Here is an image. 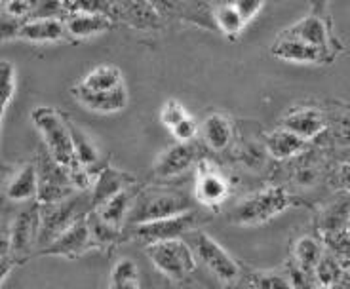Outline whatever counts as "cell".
Listing matches in <instances>:
<instances>
[{
	"mask_svg": "<svg viewBox=\"0 0 350 289\" xmlns=\"http://www.w3.org/2000/svg\"><path fill=\"white\" fill-rule=\"evenodd\" d=\"M31 120L40 133L44 143V149L48 154L69 171L70 179L75 187L82 193H90L94 187L96 176L80 166L77 154H75V145H72V135H70L69 116H65L53 107H36L31 113Z\"/></svg>",
	"mask_w": 350,
	"mask_h": 289,
	"instance_id": "6da1fadb",
	"label": "cell"
},
{
	"mask_svg": "<svg viewBox=\"0 0 350 289\" xmlns=\"http://www.w3.org/2000/svg\"><path fill=\"white\" fill-rule=\"evenodd\" d=\"M38 232H40V208L36 202L19 211L12 221L8 232H2V251H0L2 280L6 281L10 272L33 255V249L38 247Z\"/></svg>",
	"mask_w": 350,
	"mask_h": 289,
	"instance_id": "7a4b0ae2",
	"label": "cell"
},
{
	"mask_svg": "<svg viewBox=\"0 0 350 289\" xmlns=\"http://www.w3.org/2000/svg\"><path fill=\"white\" fill-rule=\"evenodd\" d=\"M301 202L288 193L280 184H271L267 189L247 194L228 213V221L237 227H259L276 219L289 208L299 206Z\"/></svg>",
	"mask_w": 350,
	"mask_h": 289,
	"instance_id": "3957f363",
	"label": "cell"
},
{
	"mask_svg": "<svg viewBox=\"0 0 350 289\" xmlns=\"http://www.w3.org/2000/svg\"><path fill=\"white\" fill-rule=\"evenodd\" d=\"M191 210L194 208L189 196L177 189H167V187H158V184L143 187L128 217V227L183 215Z\"/></svg>",
	"mask_w": 350,
	"mask_h": 289,
	"instance_id": "277c9868",
	"label": "cell"
},
{
	"mask_svg": "<svg viewBox=\"0 0 350 289\" xmlns=\"http://www.w3.org/2000/svg\"><path fill=\"white\" fill-rule=\"evenodd\" d=\"M38 208H40V232H38L36 251L52 244L53 240H57L72 225L84 219L94 210V204L90 193L80 191L67 200L55 202V204H38Z\"/></svg>",
	"mask_w": 350,
	"mask_h": 289,
	"instance_id": "5b68a950",
	"label": "cell"
},
{
	"mask_svg": "<svg viewBox=\"0 0 350 289\" xmlns=\"http://www.w3.org/2000/svg\"><path fill=\"white\" fill-rule=\"evenodd\" d=\"M145 255L152 266L172 281H185L198 264L193 245L187 244L183 238L145 245Z\"/></svg>",
	"mask_w": 350,
	"mask_h": 289,
	"instance_id": "8992f818",
	"label": "cell"
},
{
	"mask_svg": "<svg viewBox=\"0 0 350 289\" xmlns=\"http://www.w3.org/2000/svg\"><path fill=\"white\" fill-rule=\"evenodd\" d=\"M198 225H200V215H198L196 210H191L183 213V215H175V217H167V219L128 227L126 228V240H133V242H139L143 245H150L157 244V242L183 238L185 234H193Z\"/></svg>",
	"mask_w": 350,
	"mask_h": 289,
	"instance_id": "52a82bcc",
	"label": "cell"
},
{
	"mask_svg": "<svg viewBox=\"0 0 350 289\" xmlns=\"http://www.w3.org/2000/svg\"><path fill=\"white\" fill-rule=\"evenodd\" d=\"M191 245H193L198 263L204 264L219 281L232 286L240 280V276H242L240 264L210 234H206L204 230H194L191 234Z\"/></svg>",
	"mask_w": 350,
	"mask_h": 289,
	"instance_id": "ba28073f",
	"label": "cell"
},
{
	"mask_svg": "<svg viewBox=\"0 0 350 289\" xmlns=\"http://www.w3.org/2000/svg\"><path fill=\"white\" fill-rule=\"evenodd\" d=\"M232 194L230 179L211 160L202 158L194 167V200L204 208L219 210Z\"/></svg>",
	"mask_w": 350,
	"mask_h": 289,
	"instance_id": "9c48e42d",
	"label": "cell"
},
{
	"mask_svg": "<svg viewBox=\"0 0 350 289\" xmlns=\"http://www.w3.org/2000/svg\"><path fill=\"white\" fill-rule=\"evenodd\" d=\"M38 167V204H55L80 193L70 179L69 171L53 160L44 149L36 158Z\"/></svg>",
	"mask_w": 350,
	"mask_h": 289,
	"instance_id": "30bf717a",
	"label": "cell"
},
{
	"mask_svg": "<svg viewBox=\"0 0 350 289\" xmlns=\"http://www.w3.org/2000/svg\"><path fill=\"white\" fill-rule=\"evenodd\" d=\"M88 215L84 219H80L77 225H72L67 232H63L57 240H53L52 244L36 251V255L38 257H63V259L75 261L94 249H101L94 236V230L90 227Z\"/></svg>",
	"mask_w": 350,
	"mask_h": 289,
	"instance_id": "8fae6325",
	"label": "cell"
},
{
	"mask_svg": "<svg viewBox=\"0 0 350 289\" xmlns=\"http://www.w3.org/2000/svg\"><path fill=\"white\" fill-rule=\"evenodd\" d=\"M271 53L282 61L303 63V65H329L337 57L335 50L316 48L288 35H280L274 40Z\"/></svg>",
	"mask_w": 350,
	"mask_h": 289,
	"instance_id": "7c38bea8",
	"label": "cell"
},
{
	"mask_svg": "<svg viewBox=\"0 0 350 289\" xmlns=\"http://www.w3.org/2000/svg\"><path fill=\"white\" fill-rule=\"evenodd\" d=\"M200 160V150L194 141L193 143H175L158 156L157 164L152 167V174L162 181L175 179V177L187 174L189 169L196 167Z\"/></svg>",
	"mask_w": 350,
	"mask_h": 289,
	"instance_id": "4fadbf2b",
	"label": "cell"
},
{
	"mask_svg": "<svg viewBox=\"0 0 350 289\" xmlns=\"http://www.w3.org/2000/svg\"><path fill=\"white\" fill-rule=\"evenodd\" d=\"M141 189H143V184H131L128 189H124L122 193L113 196L111 200H107L105 204L94 208V213L109 227L116 228V230H126L128 217L133 210V204L137 200Z\"/></svg>",
	"mask_w": 350,
	"mask_h": 289,
	"instance_id": "5bb4252c",
	"label": "cell"
},
{
	"mask_svg": "<svg viewBox=\"0 0 350 289\" xmlns=\"http://www.w3.org/2000/svg\"><path fill=\"white\" fill-rule=\"evenodd\" d=\"M131 184H137V177L122 169H116L113 166H103L96 174L94 179V187L90 191L92 196V204L94 208L105 204L107 200H111L113 196L118 193H122L124 189H128Z\"/></svg>",
	"mask_w": 350,
	"mask_h": 289,
	"instance_id": "9a60e30c",
	"label": "cell"
},
{
	"mask_svg": "<svg viewBox=\"0 0 350 289\" xmlns=\"http://www.w3.org/2000/svg\"><path fill=\"white\" fill-rule=\"evenodd\" d=\"M282 35L293 36V38L303 40L310 46H316V48L339 52V48H333L335 40L329 33V27L325 23V19L322 16H316V14H308L303 19H299L297 23H293L289 29H286Z\"/></svg>",
	"mask_w": 350,
	"mask_h": 289,
	"instance_id": "2e32d148",
	"label": "cell"
},
{
	"mask_svg": "<svg viewBox=\"0 0 350 289\" xmlns=\"http://www.w3.org/2000/svg\"><path fill=\"white\" fill-rule=\"evenodd\" d=\"M280 126L310 143L325 132L327 122H325V116L322 114V111L312 109V107H303V109H295V111L286 114L282 118Z\"/></svg>",
	"mask_w": 350,
	"mask_h": 289,
	"instance_id": "e0dca14e",
	"label": "cell"
},
{
	"mask_svg": "<svg viewBox=\"0 0 350 289\" xmlns=\"http://www.w3.org/2000/svg\"><path fill=\"white\" fill-rule=\"evenodd\" d=\"M70 96L75 97V101L82 105L88 111L99 114H113L120 113L128 107V88L116 90V92H107V94H92L86 90L79 88V86H72L70 88Z\"/></svg>",
	"mask_w": 350,
	"mask_h": 289,
	"instance_id": "ac0fdd59",
	"label": "cell"
},
{
	"mask_svg": "<svg viewBox=\"0 0 350 289\" xmlns=\"http://www.w3.org/2000/svg\"><path fill=\"white\" fill-rule=\"evenodd\" d=\"M262 143H265V149L269 152V156H272L274 160H280V162H286V160L299 156V154L306 152L308 147H310L308 141L299 137L295 133L288 132L282 126L267 133Z\"/></svg>",
	"mask_w": 350,
	"mask_h": 289,
	"instance_id": "d6986e66",
	"label": "cell"
},
{
	"mask_svg": "<svg viewBox=\"0 0 350 289\" xmlns=\"http://www.w3.org/2000/svg\"><path fill=\"white\" fill-rule=\"evenodd\" d=\"M69 35L67 25L62 19L57 18H35L23 21L19 36L21 40L27 42H35V44H42V42H55L62 40Z\"/></svg>",
	"mask_w": 350,
	"mask_h": 289,
	"instance_id": "ffe728a7",
	"label": "cell"
},
{
	"mask_svg": "<svg viewBox=\"0 0 350 289\" xmlns=\"http://www.w3.org/2000/svg\"><path fill=\"white\" fill-rule=\"evenodd\" d=\"M10 202H36L38 198V167L36 162H27L16 171L4 189Z\"/></svg>",
	"mask_w": 350,
	"mask_h": 289,
	"instance_id": "44dd1931",
	"label": "cell"
},
{
	"mask_svg": "<svg viewBox=\"0 0 350 289\" xmlns=\"http://www.w3.org/2000/svg\"><path fill=\"white\" fill-rule=\"evenodd\" d=\"M202 139L208 145V149L213 152H223L230 147L234 139V130L232 124L225 114L211 113L206 116V120L200 128Z\"/></svg>",
	"mask_w": 350,
	"mask_h": 289,
	"instance_id": "7402d4cb",
	"label": "cell"
},
{
	"mask_svg": "<svg viewBox=\"0 0 350 289\" xmlns=\"http://www.w3.org/2000/svg\"><path fill=\"white\" fill-rule=\"evenodd\" d=\"M79 88L92 92V94H107V92H116L124 88L122 72L114 65H99L92 69L84 79L77 84Z\"/></svg>",
	"mask_w": 350,
	"mask_h": 289,
	"instance_id": "603a6c76",
	"label": "cell"
},
{
	"mask_svg": "<svg viewBox=\"0 0 350 289\" xmlns=\"http://www.w3.org/2000/svg\"><path fill=\"white\" fill-rule=\"evenodd\" d=\"M67 31L70 36L75 38H92V36L103 35L105 31H109L113 23L111 19L105 18L103 14H96V12H79L72 14L67 21Z\"/></svg>",
	"mask_w": 350,
	"mask_h": 289,
	"instance_id": "cb8c5ba5",
	"label": "cell"
},
{
	"mask_svg": "<svg viewBox=\"0 0 350 289\" xmlns=\"http://www.w3.org/2000/svg\"><path fill=\"white\" fill-rule=\"evenodd\" d=\"M325 253V245L314 236H301L293 244L291 261L301 266L303 271L310 272L316 276V266L322 261Z\"/></svg>",
	"mask_w": 350,
	"mask_h": 289,
	"instance_id": "d4e9b609",
	"label": "cell"
},
{
	"mask_svg": "<svg viewBox=\"0 0 350 289\" xmlns=\"http://www.w3.org/2000/svg\"><path fill=\"white\" fill-rule=\"evenodd\" d=\"M70 126V135H72V145H75V154L79 164L88 171H92L94 176L97 174V169L94 167L99 164V149L96 147V143L92 141V137L88 135L82 128L77 126V122H72L69 118Z\"/></svg>",
	"mask_w": 350,
	"mask_h": 289,
	"instance_id": "484cf974",
	"label": "cell"
},
{
	"mask_svg": "<svg viewBox=\"0 0 350 289\" xmlns=\"http://www.w3.org/2000/svg\"><path fill=\"white\" fill-rule=\"evenodd\" d=\"M139 266L133 259H118L109 272L107 289H141Z\"/></svg>",
	"mask_w": 350,
	"mask_h": 289,
	"instance_id": "4316f807",
	"label": "cell"
},
{
	"mask_svg": "<svg viewBox=\"0 0 350 289\" xmlns=\"http://www.w3.org/2000/svg\"><path fill=\"white\" fill-rule=\"evenodd\" d=\"M215 21H217L221 33L228 38H238L242 29L245 27L244 18L240 16V12L237 10V6L230 2V4H221L217 10H215Z\"/></svg>",
	"mask_w": 350,
	"mask_h": 289,
	"instance_id": "83f0119b",
	"label": "cell"
},
{
	"mask_svg": "<svg viewBox=\"0 0 350 289\" xmlns=\"http://www.w3.org/2000/svg\"><path fill=\"white\" fill-rule=\"evenodd\" d=\"M247 289H293L286 271H254L247 276Z\"/></svg>",
	"mask_w": 350,
	"mask_h": 289,
	"instance_id": "f1b7e54d",
	"label": "cell"
},
{
	"mask_svg": "<svg viewBox=\"0 0 350 289\" xmlns=\"http://www.w3.org/2000/svg\"><path fill=\"white\" fill-rule=\"evenodd\" d=\"M345 266L341 264V261L325 249L322 261L316 266V280H318V286L320 288H333L337 281L341 280L342 274H345Z\"/></svg>",
	"mask_w": 350,
	"mask_h": 289,
	"instance_id": "f546056e",
	"label": "cell"
},
{
	"mask_svg": "<svg viewBox=\"0 0 350 289\" xmlns=\"http://www.w3.org/2000/svg\"><path fill=\"white\" fill-rule=\"evenodd\" d=\"M16 90H18L16 67L12 61H2V65H0V109H2V116L16 96Z\"/></svg>",
	"mask_w": 350,
	"mask_h": 289,
	"instance_id": "4dcf8cb0",
	"label": "cell"
},
{
	"mask_svg": "<svg viewBox=\"0 0 350 289\" xmlns=\"http://www.w3.org/2000/svg\"><path fill=\"white\" fill-rule=\"evenodd\" d=\"M187 116H189L187 109L177 99H167L166 103L162 105V109H160V114H158L162 126L167 128V130H172L179 122H183Z\"/></svg>",
	"mask_w": 350,
	"mask_h": 289,
	"instance_id": "1f68e13d",
	"label": "cell"
},
{
	"mask_svg": "<svg viewBox=\"0 0 350 289\" xmlns=\"http://www.w3.org/2000/svg\"><path fill=\"white\" fill-rule=\"evenodd\" d=\"M170 133L174 135V139L177 141V143H193V141L198 137V133H200V126H198V122L189 114L183 122H179L175 128H172Z\"/></svg>",
	"mask_w": 350,
	"mask_h": 289,
	"instance_id": "d6a6232c",
	"label": "cell"
},
{
	"mask_svg": "<svg viewBox=\"0 0 350 289\" xmlns=\"http://www.w3.org/2000/svg\"><path fill=\"white\" fill-rule=\"evenodd\" d=\"M267 0H234L232 4L237 6V10L240 12V16L244 18L245 23H250L252 19L259 14L265 6Z\"/></svg>",
	"mask_w": 350,
	"mask_h": 289,
	"instance_id": "836d02e7",
	"label": "cell"
},
{
	"mask_svg": "<svg viewBox=\"0 0 350 289\" xmlns=\"http://www.w3.org/2000/svg\"><path fill=\"white\" fill-rule=\"evenodd\" d=\"M23 21H18L16 16H4L2 18V38L4 40H12V38H18L19 31H21Z\"/></svg>",
	"mask_w": 350,
	"mask_h": 289,
	"instance_id": "e575fe53",
	"label": "cell"
},
{
	"mask_svg": "<svg viewBox=\"0 0 350 289\" xmlns=\"http://www.w3.org/2000/svg\"><path fill=\"white\" fill-rule=\"evenodd\" d=\"M335 183L342 191H350V162L339 166L337 174H335Z\"/></svg>",
	"mask_w": 350,
	"mask_h": 289,
	"instance_id": "d590c367",
	"label": "cell"
},
{
	"mask_svg": "<svg viewBox=\"0 0 350 289\" xmlns=\"http://www.w3.org/2000/svg\"><path fill=\"white\" fill-rule=\"evenodd\" d=\"M59 12V0H42L38 8V18H55Z\"/></svg>",
	"mask_w": 350,
	"mask_h": 289,
	"instance_id": "8d00e7d4",
	"label": "cell"
},
{
	"mask_svg": "<svg viewBox=\"0 0 350 289\" xmlns=\"http://www.w3.org/2000/svg\"><path fill=\"white\" fill-rule=\"evenodd\" d=\"M329 0H310V6H312V14L316 16H322L325 12V6H327Z\"/></svg>",
	"mask_w": 350,
	"mask_h": 289,
	"instance_id": "74e56055",
	"label": "cell"
}]
</instances>
